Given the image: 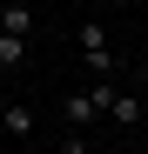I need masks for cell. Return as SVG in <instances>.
<instances>
[{
    "mask_svg": "<svg viewBox=\"0 0 148 154\" xmlns=\"http://www.w3.org/2000/svg\"><path fill=\"white\" fill-rule=\"evenodd\" d=\"M74 47H81V67H88V74H114V40H108L101 20H81Z\"/></svg>",
    "mask_w": 148,
    "mask_h": 154,
    "instance_id": "cell-1",
    "label": "cell"
},
{
    "mask_svg": "<svg viewBox=\"0 0 148 154\" xmlns=\"http://www.w3.org/2000/svg\"><path fill=\"white\" fill-rule=\"evenodd\" d=\"M101 121H108V127H141V121H148V100L128 94V87H114V94H108V107H101Z\"/></svg>",
    "mask_w": 148,
    "mask_h": 154,
    "instance_id": "cell-2",
    "label": "cell"
},
{
    "mask_svg": "<svg viewBox=\"0 0 148 154\" xmlns=\"http://www.w3.org/2000/svg\"><path fill=\"white\" fill-rule=\"evenodd\" d=\"M61 121L74 127V134H88V127H94V121H101V100H94L88 87H74V94L61 100Z\"/></svg>",
    "mask_w": 148,
    "mask_h": 154,
    "instance_id": "cell-3",
    "label": "cell"
},
{
    "mask_svg": "<svg viewBox=\"0 0 148 154\" xmlns=\"http://www.w3.org/2000/svg\"><path fill=\"white\" fill-rule=\"evenodd\" d=\"M34 107H27V100H7V107H0V141H34Z\"/></svg>",
    "mask_w": 148,
    "mask_h": 154,
    "instance_id": "cell-4",
    "label": "cell"
},
{
    "mask_svg": "<svg viewBox=\"0 0 148 154\" xmlns=\"http://www.w3.org/2000/svg\"><path fill=\"white\" fill-rule=\"evenodd\" d=\"M0 34H27L34 40V7L27 0H0Z\"/></svg>",
    "mask_w": 148,
    "mask_h": 154,
    "instance_id": "cell-5",
    "label": "cell"
},
{
    "mask_svg": "<svg viewBox=\"0 0 148 154\" xmlns=\"http://www.w3.org/2000/svg\"><path fill=\"white\" fill-rule=\"evenodd\" d=\"M0 67H27V34H0Z\"/></svg>",
    "mask_w": 148,
    "mask_h": 154,
    "instance_id": "cell-6",
    "label": "cell"
},
{
    "mask_svg": "<svg viewBox=\"0 0 148 154\" xmlns=\"http://www.w3.org/2000/svg\"><path fill=\"white\" fill-rule=\"evenodd\" d=\"M27 154H54V147H34V141H27Z\"/></svg>",
    "mask_w": 148,
    "mask_h": 154,
    "instance_id": "cell-7",
    "label": "cell"
},
{
    "mask_svg": "<svg viewBox=\"0 0 148 154\" xmlns=\"http://www.w3.org/2000/svg\"><path fill=\"white\" fill-rule=\"evenodd\" d=\"M141 154H148V141H141Z\"/></svg>",
    "mask_w": 148,
    "mask_h": 154,
    "instance_id": "cell-8",
    "label": "cell"
}]
</instances>
